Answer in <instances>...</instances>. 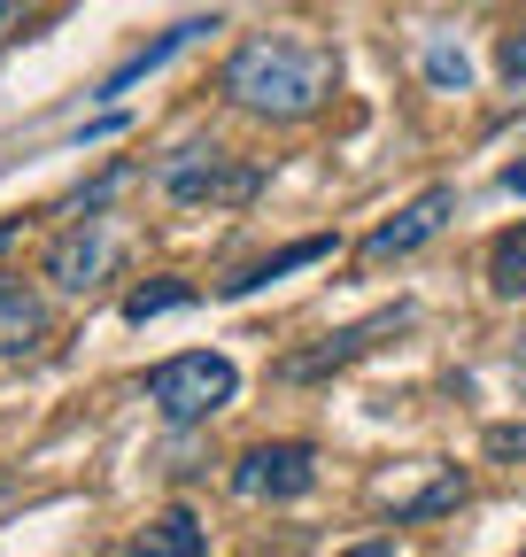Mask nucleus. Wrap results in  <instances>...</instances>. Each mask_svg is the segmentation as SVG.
Instances as JSON below:
<instances>
[{"label": "nucleus", "mask_w": 526, "mask_h": 557, "mask_svg": "<svg viewBox=\"0 0 526 557\" xmlns=\"http://www.w3.org/2000/svg\"><path fill=\"white\" fill-rule=\"evenodd\" d=\"M317 487V449L310 442H255L233 457V496L240 504H295Z\"/></svg>", "instance_id": "4"}, {"label": "nucleus", "mask_w": 526, "mask_h": 557, "mask_svg": "<svg viewBox=\"0 0 526 557\" xmlns=\"http://www.w3.org/2000/svg\"><path fill=\"white\" fill-rule=\"evenodd\" d=\"M341 557H394V542H387V534H372V542H356V549H341Z\"/></svg>", "instance_id": "19"}, {"label": "nucleus", "mask_w": 526, "mask_h": 557, "mask_svg": "<svg viewBox=\"0 0 526 557\" xmlns=\"http://www.w3.org/2000/svg\"><path fill=\"white\" fill-rule=\"evenodd\" d=\"M488 295L496 302H526V218L511 233H496V248H488Z\"/></svg>", "instance_id": "13"}, {"label": "nucleus", "mask_w": 526, "mask_h": 557, "mask_svg": "<svg viewBox=\"0 0 526 557\" xmlns=\"http://www.w3.org/2000/svg\"><path fill=\"white\" fill-rule=\"evenodd\" d=\"M202 32H217V16H186V24H171L163 39H148V47H132L116 70H109V78H101V94L116 101V94H132V86H140V78H155V70L171 62V54H186L193 39H202Z\"/></svg>", "instance_id": "9"}, {"label": "nucleus", "mask_w": 526, "mask_h": 557, "mask_svg": "<svg viewBox=\"0 0 526 557\" xmlns=\"http://www.w3.org/2000/svg\"><path fill=\"white\" fill-rule=\"evenodd\" d=\"M24 24H32V0H0V47H9Z\"/></svg>", "instance_id": "18"}, {"label": "nucleus", "mask_w": 526, "mask_h": 557, "mask_svg": "<svg viewBox=\"0 0 526 557\" xmlns=\"http://www.w3.org/2000/svg\"><path fill=\"white\" fill-rule=\"evenodd\" d=\"M39 341H47V302L0 271V357H32Z\"/></svg>", "instance_id": "10"}, {"label": "nucleus", "mask_w": 526, "mask_h": 557, "mask_svg": "<svg viewBox=\"0 0 526 557\" xmlns=\"http://www.w3.org/2000/svg\"><path fill=\"white\" fill-rule=\"evenodd\" d=\"M155 186L178 201V209H248L263 194V171L225 156V148H178L155 163Z\"/></svg>", "instance_id": "3"}, {"label": "nucleus", "mask_w": 526, "mask_h": 557, "mask_svg": "<svg viewBox=\"0 0 526 557\" xmlns=\"http://www.w3.org/2000/svg\"><path fill=\"white\" fill-rule=\"evenodd\" d=\"M503 194H526V163H503Z\"/></svg>", "instance_id": "20"}, {"label": "nucleus", "mask_w": 526, "mask_h": 557, "mask_svg": "<svg viewBox=\"0 0 526 557\" xmlns=\"http://www.w3.org/2000/svg\"><path fill=\"white\" fill-rule=\"evenodd\" d=\"M488 457H518L526 465V426H488Z\"/></svg>", "instance_id": "16"}, {"label": "nucleus", "mask_w": 526, "mask_h": 557, "mask_svg": "<svg viewBox=\"0 0 526 557\" xmlns=\"http://www.w3.org/2000/svg\"><path fill=\"white\" fill-rule=\"evenodd\" d=\"M465 496H473V480L456 472V465H434V457L403 465V480H379V504H387V519H394V527H411V519H441V511H456Z\"/></svg>", "instance_id": "7"}, {"label": "nucleus", "mask_w": 526, "mask_h": 557, "mask_svg": "<svg viewBox=\"0 0 526 557\" xmlns=\"http://www.w3.org/2000/svg\"><path fill=\"white\" fill-rule=\"evenodd\" d=\"M233 395H240V372H233V357H217V348H186V357H163L148 372V403L171 418V426H202V418H217Z\"/></svg>", "instance_id": "2"}, {"label": "nucleus", "mask_w": 526, "mask_h": 557, "mask_svg": "<svg viewBox=\"0 0 526 557\" xmlns=\"http://www.w3.org/2000/svg\"><path fill=\"white\" fill-rule=\"evenodd\" d=\"M334 86H341V62H334V47L310 39V32H255V39H240V47L225 54V70H217V94H225L233 109L263 116V124H302V116H317L325 101H334Z\"/></svg>", "instance_id": "1"}, {"label": "nucleus", "mask_w": 526, "mask_h": 557, "mask_svg": "<svg viewBox=\"0 0 526 557\" xmlns=\"http://www.w3.org/2000/svg\"><path fill=\"white\" fill-rule=\"evenodd\" d=\"M496 62H503V78L518 86V78H526V32H511V39L496 47Z\"/></svg>", "instance_id": "17"}, {"label": "nucleus", "mask_w": 526, "mask_h": 557, "mask_svg": "<svg viewBox=\"0 0 526 557\" xmlns=\"http://www.w3.org/2000/svg\"><path fill=\"white\" fill-rule=\"evenodd\" d=\"M202 549H210V527L202 519H193V511H163L124 557H202Z\"/></svg>", "instance_id": "11"}, {"label": "nucleus", "mask_w": 526, "mask_h": 557, "mask_svg": "<svg viewBox=\"0 0 526 557\" xmlns=\"http://www.w3.org/2000/svg\"><path fill=\"white\" fill-rule=\"evenodd\" d=\"M116 263H124V233L109 218H71V233H54V248H47V278H54L62 295L109 287Z\"/></svg>", "instance_id": "5"}, {"label": "nucleus", "mask_w": 526, "mask_h": 557, "mask_svg": "<svg viewBox=\"0 0 526 557\" xmlns=\"http://www.w3.org/2000/svg\"><path fill=\"white\" fill-rule=\"evenodd\" d=\"M317 256H334V233H310V240H295V248H279V256L248 263L240 278H225V295H255V287H272V278H287V271H302V263H317Z\"/></svg>", "instance_id": "12"}, {"label": "nucleus", "mask_w": 526, "mask_h": 557, "mask_svg": "<svg viewBox=\"0 0 526 557\" xmlns=\"http://www.w3.org/2000/svg\"><path fill=\"white\" fill-rule=\"evenodd\" d=\"M426 86H434V94H465V86H473V62H465V47H456V39H434V47H426Z\"/></svg>", "instance_id": "15"}, {"label": "nucleus", "mask_w": 526, "mask_h": 557, "mask_svg": "<svg viewBox=\"0 0 526 557\" xmlns=\"http://www.w3.org/2000/svg\"><path fill=\"white\" fill-rule=\"evenodd\" d=\"M449 218H456V186H426V194H411L387 225H372L364 263H403V256H418V248H426Z\"/></svg>", "instance_id": "8"}, {"label": "nucleus", "mask_w": 526, "mask_h": 557, "mask_svg": "<svg viewBox=\"0 0 526 557\" xmlns=\"http://www.w3.org/2000/svg\"><path fill=\"white\" fill-rule=\"evenodd\" d=\"M186 302H193V287H186V278H155V287H132V295H124V318H132V325H148V318L186 310Z\"/></svg>", "instance_id": "14"}, {"label": "nucleus", "mask_w": 526, "mask_h": 557, "mask_svg": "<svg viewBox=\"0 0 526 557\" xmlns=\"http://www.w3.org/2000/svg\"><path fill=\"white\" fill-rule=\"evenodd\" d=\"M403 325H411V302H394V310H372L364 325H341V333H325L317 348H295V357H279V380H287V387L334 380V372H349L356 357H372V348H379L387 333H403Z\"/></svg>", "instance_id": "6"}, {"label": "nucleus", "mask_w": 526, "mask_h": 557, "mask_svg": "<svg viewBox=\"0 0 526 557\" xmlns=\"http://www.w3.org/2000/svg\"><path fill=\"white\" fill-rule=\"evenodd\" d=\"M0 496H9V472H0Z\"/></svg>", "instance_id": "21"}]
</instances>
